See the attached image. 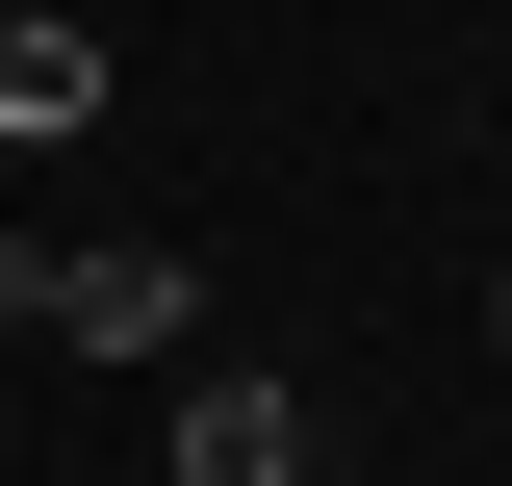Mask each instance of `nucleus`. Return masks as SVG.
Here are the masks:
<instances>
[{"label": "nucleus", "mask_w": 512, "mask_h": 486, "mask_svg": "<svg viewBox=\"0 0 512 486\" xmlns=\"http://www.w3.org/2000/svg\"><path fill=\"white\" fill-rule=\"evenodd\" d=\"M26 333H52V359H180V333H205V256L180 231H103V256H52Z\"/></svg>", "instance_id": "f257e3e1"}, {"label": "nucleus", "mask_w": 512, "mask_h": 486, "mask_svg": "<svg viewBox=\"0 0 512 486\" xmlns=\"http://www.w3.org/2000/svg\"><path fill=\"white\" fill-rule=\"evenodd\" d=\"M333 435H308V384L282 359H180V486H308Z\"/></svg>", "instance_id": "f03ea898"}, {"label": "nucleus", "mask_w": 512, "mask_h": 486, "mask_svg": "<svg viewBox=\"0 0 512 486\" xmlns=\"http://www.w3.org/2000/svg\"><path fill=\"white\" fill-rule=\"evenodd\" d=\"M0 128H26V154L103 128V26H77V0H52V26H0Z\"/></svg>", "instance_id": "7ed1b4c3"}, {"label": "nucleus", "mask_w": 512, "mask_h": 486, "mask_svg": "<svg viewBox=\"0 0 512 486\" xmlns=\"http://www.w3.org/2000/svg\"><path fill=\"white\" fill-rule=\"evenodd\" d=\"M487 359H512V282H487Z\"/></svg>", "instance_id": "20e7f679"}, {"label": "nucleus", "mask_w": 512, "mask_h": 486, "mask_svg": "<svg viewBox=\"0 0 512 486\" xmlns=\"http://www.w3.org/2000/svg\"><path fill=\"white\" fill-rule=\"evenodd\" d=\"M0 26H52V0H0Z\"/></svg>", "instance_id": "39448f33"}, {"label": "nucleus", "mask_w": 512, "mask_h": 486, "mask_svg": "<svg viewBox=\"0 0 512 486\" xmlns=\"http://www.w3.org/2000/svg\"><path fill=\"white\" fill-rule=\"evenodd\" d=\"M308 486H359V461H308Z\"/></svg>", "instance_id": "423d86ee"}]
</instances>
